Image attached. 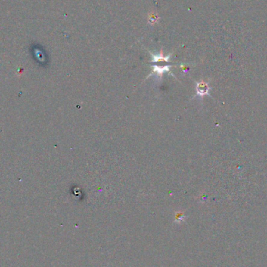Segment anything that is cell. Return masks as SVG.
Here are the masks:
<instances>
[{"instance_id": "cell-2", "label": "cell", "mask_w": 267, "mask_h": 267, "mask_svg": "<svg viewBox=\"0 0 267 267\" xmlns=\"http://www.w3.org/2000/svg\"><path fill=\"white\" fill-rule=\"evenodd\" d=\"M169 66H165V67H158V66H155L153 67V71L155 73H157L158 75H160V77H162V75L164 72L169 71Z\"/></svg>"}, {"instance_id": "cell-3", "label": "cell", "mask_w": 267, "mask_h": 267, "mask_svg": "<svg viewBox=\"0 0 267 267\" xmlns=\"http://www.w3.org/2000/svg\"><path fill=\"white\" fill-rule=\"evenodd\" d=\"M169 56L168 57H163L161 56H153V61H168Z\"/></svg>"}, {"instance_id": "cell-4", "label": "cell", "mask_w": 267, "mask_h": 267, "mask_svg": "<svg viewBox=\"0 0 267 267\" xmlns=\"http://www.w3.org/2000/svg\"><path fill=\"white\" fill-rule=\"evenodd\" d=\"M183 220H184V215L181 213L177 214V216H176V221H177V223H181V221Z\"/></svg>"}, {"instance_id": "cell-1", "label": "cell", "mask_w": 267, "mask_h": 267, "mask_svg": "<svg viewBox=\"0 0 267 267\" xmlns=\"http://www.w3.org/2000/svg\"><path fill=\"white\" fill-rule=\"evenodd\" d=\"M209 86L206 83L204 82H200L197 83V85H196V91H197V94L198 95H201V96H203L205 95L209 94Z\"/></svg>"}]
</instances>
